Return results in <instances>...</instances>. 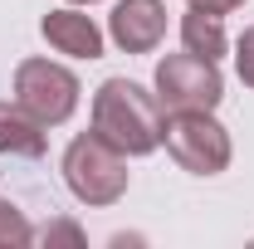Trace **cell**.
<instances>
[{
    "label": "cell",
    "mask_w": 254,
    "mask_h": 249,
    "mask_svg": "<svg viewBox=\"0 0 254 249\" xmlns=\"http://www.w3.org/2000/svg\"><path fill=\"white\" fill-rule=\"evenodd\" d=\"M161 113L157 93H147L132 78H103L93 93V132L103 142H113L123 156H152L161 147Z\"/></svg>",
    "instance_id": "1"
},
{
    "label": "cell",
    "mask_w": 254,
    "mask_h": 249,
    "mask_svg": "<svg viewBox=\"0 0 254 249\" xmlns=\"http://www.w3.org/2000/svg\"><path fill=\"white\" fill-rule=\"evenodd\" d=\"M64 186L78 205H118L127 195V156L98 132H78L64 152Z\"/></svg>",
    "instance_id": "2"
},
{
    "label": "cell",
    "mask_w": 254,
    "mask_h": 249,
    "mask_svg": "<svg viewBox=\"0 0 254 249\" xmlns=\"http://www.w3.org/2000/svg\"><path fill=\"white\" fill-rule=\"evenodd\" d=\"M161 147L190 176H220L235 156V142L215 123V113H171L161 127Z\"/></svg>",
    "instance_id": "3"
},
{
    "label": "cell",
    "mask_w": 254,
    "mask_h": 249,
    "mask_svg": "<svg viewBox=\"0 0 254 249\" xmlns=\"http://www.w3.org/2000/svg\"><path fill=\"white\" fill-rule=\"evenodd\" d=\"M157 103L161 113H215L225 98V78L215 59H200V54H166L157 63Z\"/></svg>",
    "instance_id": "4"
},
{
    "label": "cell",
    "mask_w": 254,
    "mask_h": 249,
    "mask_svg": "<svg viewBox=\"0 0 254 249\" xmlns=\"http://www.w3.org/2000/svg\"><path fill=\"white\" fill-rule=\"evenodd\" d=\"M78 93H83L78 73L64 68V63H54V59H20V68H15V98L44 127L68 123L78 113Z\"/></svg>",
    "instance_id": "5"
},
{
    "label": "cell",
    "mask_w": 254,
    "mask_h": 249,
    "mask_svg": "<svg viewBox=\"0 0 254 249\" xmlns=\"http://www.w3.org/2000/svg\"><path fill=\"white\" fill-rule=\"evenodd\" d=\"M108 39L123 54H152L166 39V5L161 0H118L108 15Z\"/></svg>",
    "instance_id": "6"
},
{
    "label": "cell",
    "mask_w": 254,
    "mask_h": 249,
    "mask_svg": "<svg viewBox=\"0 0 254 249\" xmlns=\"http://www.w3.org/2000/svg\"><path fill=\"white\" fill-rule=\"evenodd\" d=\"M39 34L49 39L54 54H68V59H103V39L108 34L93 25V15H83L78 5H59L39 20Z\"/></svg>",
    "instance_id": "7"
},
{
    "label": "cell",
    "mask_w": 254,
    "mask_h": 249,
    "mask_svg": "<svg viewBox=\"0 0 254 249\" xmlns=\"http://www.w3.org/2000/svg\"><path fill=\"white\" fill-rule=\"evenodd\" d=\"M49 152V127L34 118L20 98L0 103V156H25V161H39Z\"/></svg>",
    "instance_id": "8"
},
{
    "label": "cell",
    "mask_w": 254,
    "mask_h": 249,
    "mask_svg": "<svg viewBox=\"0 0 254 249\" xmlns=\"http://www.w3.org/2000/svg\"><path fill=\"white\" fill-rule=\"evenodd\" d=\"M181 44H186L190 54H200V59H215L230 49V34H225V15L220 10H205V5H190L186 15H181Z\"/></svg>",
    "instance_id": "9"
},
{
    "label": "cell",
    "mask_w": 254,
    "mask_h": 249,
    "mask_svg": "<svg viewBox=\"0 0 254 249\" xmlns=\"http://www.w3.org/2000/svg\"><path fill=\"white\" fill-rule=\"evenodd\" d=\"M20 245H34V225L15 200H0V249H20Z\"/></svg>",
    "instance_id": "10"
},
{
    "label": "cell",
    "mask_w": 254,
    "mask_h": 249,
    "mask_svg": "<svg viewBox=\"0 0 254 249\" xmlns=\"http://www.w3.org/2000/svg\"><path fill=\"white\" fill-rule=\"evenodd\" d=\"M235 73H240L245 88H254V25L235 39Z\"/></svg>",
    "instance_id": "11"
},
{
    "label": "cell",
    "mask_w": 254,
    "mask_h": 249,
    "mask_svg": "<svg viewBox=\"0 0 254 249\" xmlns=\"http://www.w3.org/2000/svg\"><path fill=\"white\" fill-rule=\"evenodd\" d=\"M34 240H44V245H83V230H78L73 220H54V225H44V235H34Z\"/></svg>",
    "instance_id": "12"
},
{
    "label": "cell",
    "mask_w": 254,
    "mask_h": 249,
    "mask_svg": "<svg viewBox=\"0 0 254 249\" xmlns=\"http://www.w3.org/2000/svg\"><path fill=\"white\" fill-rule=\"evenodd\" d=\"M190 5H205V10H220V15H230V10H240L245 0H190Z\"/></svg>",
    "instance_id": "13"
},
{
    "label": "cell",
    "mask_w": 254,
    "mask_h": 249,
    "mask_svg": "<svg viewBox=\"0 0 254 249\" xmlns=\"http://www.w3.org/2000/svg\"><path fill=\"white\" fill-rule=\"evenodd\" d=\"M68 5H98V0H68Z\"/></svg>",
    "instance_id": "14"
}]
</instances>
